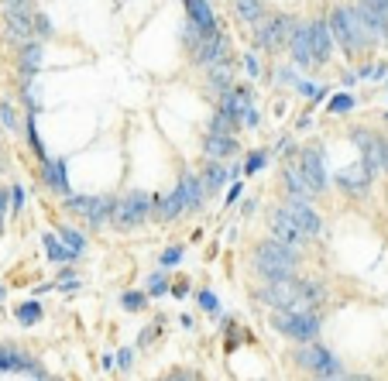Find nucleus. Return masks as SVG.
I'll list each match as a JSON object with an SVG mask.
<instances>
[{
  "label": "nucleus",
  "instance_id": "obj_1",
  "mask_svg": "<svg viewBox=\"0 0 388 381\" xmlns=\"http://www.w3.org/2000/svg\"><path fill=\"white\" fill-rule=\"evenodd\" d=\"M255 265H258V272L268 282H285L292 279V272L299 265V254L292 251L289 244H282V241H265L255 251Z\"/></svg>",
  "mask_w": 388,
  "mask_h": 381
},
{
  "label": "nucleus",
  "instance_id": "obj_2",
  "mask_svg": "<svg viewBox=\"0 0 388 381\" xmlns=\"http://www.w3.org/2000/svg\"><path fill=\"white\" fill-rule=\"evenodd\" d=\"M334 35L340 38V45L347 52H358V49H368L371 42H375V35H371V28L364 25V18L358 14V7H340L334 11Z\"/></svg>",
  "mask_w": 388,
  "mask_h": 381
},
{
  "label": "nucleus",
  "instance_id": "obj_3",
  "mask_svg": "<svg viewBox=\"0 0 388 381\" xmlns=\"http://www.w3.org/2000/svg\"><path fill=\"white\" fill-rule=\"evenodd\" d=\"M275 330H282L292 340H313L320 333V316L303 309H279L275 313Z\"/></svg>",
  "mask_w": 388,
  "mask_h": 381
},
{
  "label": "nucleus",
  "instance_id": "obj_4",
  "mask_svg": "<svg viewBox=\"0 0 388 381\" xmlns=\"http://www.w3.org/2000/svg\"><path fill=\"white\" fill-rule=\"evenodd\" d=\"M148 213H152V196L148 193H128L124 200H117V206H114V224L121 230H131L138 224H145Z\"/></svg>",
  "mask_w": 388,
  "mask_h": 381
},
{
  "label": "nucleus",
  "instance_id": "obj_5",
  "mask_svg": "<svg viewBox=\"0 0 388 381\" xmlns=\"http://www.w3.org/2000/svg\"><path fill=\"white\" fill-rule=\"evenodd\" d=\"M296 364L313 371V375H320V378H337V375H340V361H337L327 347H316V344L303 347V351L296 354Z\"/></svg>",
  "mask_w": 388,
  "mask_h": 381
},
{
  "label": "nucleus",
  "instance_id": "obj_6",
  "mask_svg": "<svg viewBox=\"0 0 388 381\" xmlns=\"http://www.w3.org/2000/svg\"><path fill=\"white\" fill-rule=\"evenodd\" d=\"M114 206H117V200H110V196H73L69 200V210L79 213L83 220L97 224V227L114 220Z\"/></svg>",
  "mask_w": 388,
  "mask_h": 381
},
{
  "label": "nucleus",
  "instance_id": "obj_7",
  "mask_svg": "<svg viewBox=\"0 0 388 381\" xmlns=\"http://www.w3.org/2000/svg\"><path fill=\"white\" fill-rule=\"evenodd\" d=\"M354 145L364 152V165H368L371 172L388 169V141H385V138L368 134V131H354Z\"/></svg>",
  "mask_w": 388,
  "mask_h": 381
},
{
  "label": "nucleus",
  "instance_id": "obj_8",
  "mask_svg": "<svg viewBox=\"0 0 388 381\" xmlns=\"http://www.w3.org/2000/svg\"><path fill=\"white\" fill-rule=\"evenodd\" d=\"M299 172H303V179H306V186L313 189V196L316 193H323V186H327V172H323V158H320V152L316 148H303V155H299Z\"/></svg>",
  "mask_w": 388,
  "mask_h": 381
},
{
  "label": "nucleus",
  "instance_id": "obj_9",
  "mask_svg": "<svg viewBox=\"0 0 388 381\" xmlns=\"http://www.w3.org/2000/svg\"><path fill=\"white\" fill-rule=\"evenodd\" d=\"M268 227H272V237H275V241H282V244H289V248H299V244L306 241L303 227L289 217V210H279V213L272 217V224H268Z\"/></svg>",
  "mask_w": 388,
  "mask_h": 381
},
{
  "label": "nucleus",
  "instance_id": "obj_10",
  "mask_svg": "<svg viewBox=\"0 0 388 381\" xmlns=\"http://www.w3.org/2000/svg\"><path fill=\"white\" fill-rule=\"evenodd\" d=\"M358 14L364 18V25L371 28V35H385L388 38V7L375 4V0H358Z\"/></svg>",
  "mask_w": 388,
  "mask_h": 381
},
{
  "label": "nucleus",
  "instance_id": "obj_11",
  "mask_svg": "<svg viewBox=\"0 0 388 381\" xmlns=\"http://www.w3.org/2000/svg\"><path fill=\"white\" fill-rule=\"evenodd\" d=\"M285 210H289V217H292V220L303 227V234H306V237L320 230V213H316L313 206H306V200H292Z\"/></svg>",
  "mask_w": 388,
  "mask_h": 381
},
{
  "label": "nucleus",
  "instance_id": "obj_12",
  "mask_svg": "<svg viewBox=\"0 0 388 381\" xmlns=\"http://www.w3.org/2000/svg\"><path fill=\"white\" fill-rule=\"evenodd\" d=\"M186 11H189V21L200 28L203 35H217V18H213L207 0H186Z\"/></svg>",
  "mask_w": 388,
  "mask_h": 381
},
{
  "label": "nucleus",
  "instance_id": "obj_13",
  "mask_svg": "<svg viewBox=\"0 0 388 381\" xmlns=\"http://www.w3.org/2000/svg\"><path fill=\"white\" fill-rule=\"evenodd\" d=\"M292 59H296V66H303V69L316 66V59H313L310 28H296V31H292Z\"/></svg>",
  "mask_w": 388,
  "mask_h": 381
},
{
  "label": "nucleus",
  "instance_id": "obj_14",
  "mask_svg": "<svg viewBox=\"0 0 388 381\" xmlns=\"http://www.w3.org/2000/svg\"><path fill=\"white\" fill-rule=\"evenodd\" d=\"M337 182L347 189V193H354V196H361L364 189H368V182H371V169L368 165H354V169H344L340 176H337Z\"/></svg>",
  "mask_w": 388,
  "mask_h": 381
},
{
  "label": "nucleus",
  "instance_id": "obj_15",
  "mask_svg": "<svg viewBox=\"0 0 388 381\" xmlns=\"http://www.w3.org/2000/svg\"><path fill=\"white\" fill-rule=\"evenodd\" d=\"M310 28V42H313V59H316V66L320 62H327L330 59V25H323V21H313Z\"/></svg>",
  "mask_w": 388,
  "mask_h": 381
},
{
  "label": "nucleus",
  "instance_id": "obj_16",
  "mask_svg": "<svg viewBox=\"0 0 388 381\" xmlns=\"http://www.w3.org/2000/svg\"><path fill=\"white\" fill-rule=\"evenodd\" d=\"M179 193H182V200H186V210H193V206L203 203V196H207V186H203V179L186 176V179L179 182Z\"/></svg>",
  "mask_w": 388,
  "mask_h": 381
},
{
  "label": "nucleus",
  "instance_id": "obj_17",
  "mask_svg": "<svg viewBox=\"0 0 388 381\" xmlns=\"http://www.w3.org/2000/svg\"><path fill=\"white\" fill-rule=\"evenodd\" d=\"M285 35H289V18H272L265 31H261V45H268V49H279L285 42Z\"/></svg>",
  "mask_w": 388,
  "mask_h": 381
},
{
  "label": "nucleus",
  "instance_id": "obj_18",
  "mask_svg": "<svg viewBox=\"0 0 388 381\" xmlns=\"http://www.w3.org/2000/svg\"><path fill=\"white\" fill-rule=\"evenodd\" d=\"M7 28H11V35H18V38H31V14H28V7H11L7 11Z\"/></svg>",
  "mask_w": 388,
  "mask_h": 381
},
{
  "label": "nucleus",
  "instance_id": "obj_19",
  "mask_svg": "<svg viewBox=\"0 0 388 381\" xmlns=\"http://www.w3.org/2000/svg\"><path fill=\"white\" fill-rule=\"evenodd\" d=\"M285 186H289V193L296 196V200H310L313 189L306 186V179L299 172V165H285Z\"/></svg>",
  "mask_w": 388,
  "mask_h": 381
},
{
  "label": "nucleus",
  "instance_id": "obj_20",
  "mask_svg": "<svg viewBox=\"0 0 388 381\" xmlns=\"http://www.w3.org/2000/svg\"><path fill=\"white\" fill-rule=\"evenodd\" d=\"M237 152V141H234L231 134H220V131H213L207 138V155H213V158H227V155Z\"/></svg>",
  "mask_w": 388,
  "mask_h": 381
},
{
  "label": "nucleus",
  "instance_id": "obj_21",
  "mask_svg": "<svg viewBox=\"0 0 388 381\" xmlns=\"http://www.w3.org/2000/svg\"><path fill=\"white\" fill-rule=\"evenodd\" d=\"M182 210H186V200H182V193L176 189V193H169V196L158 203V220H162V224H165V220H176Z\"/></svg>",
  "mask_w": 388,
  "mask_h": 381
},
{
  "label": "nucleus",
  "instance_id": "obj_22",
  "mask_svg": "<svg viewBox=\"0 0 388 381\" xmlns=\"http://www.w3.org/2000/svg\"><path fill=\"white\" fill-rule=\"evenodd\" d=\"M45 182L59 189V193H69V179H66V162H45Z\"/></svg>",
  "mask_w": 388,
  "mask_h": 381
},
{
  "label": "nucleus",
  "instance_id": "obj_23",
  "mask_svg": "<svg viewBox=\"0 0 388 381\" xmlns=\"http://www.w3.org/2000/svg\"><path fill=\"white\" fill-rule=\"evenodd\" d=\"M234 7H237V14L244 21H261V14H265L261 0H234Z\"/></svg>",
  "mask_w": 388,
  "mask_h": 381
},
{
  "label": "nucleus",
  "instance_id": "obj_24",
  "mask_svg": "<svg viewBox=\"0 0 388 381\" xmlns=\"http://www.w3.org/2000/svg\"><path fill=\"white\" fill-rule=\"evenodd\" d=\"M18 320H21L25 327L38 323V320H42V306H38V303H25L21 309H18Z\"/></svg>",
  "mask_w": 388,
  "mask_h": 381
},
{
  "label": "nucleus",
  "instance_id": "obj_25",
  "mask_svg": "<svg viewBox=\"0 0 388 381\" xmlns=\"http://www.w3.org/2000/svg\"><path fill=\"white\" fill-rule=\"evenodd\" d=\"M224 179H227V169H220V165H210V172H207V193H217L220 186H224Z\"/></svg>",
  "mask_w": 388,
  "mask_h": 381
},
{
  "label": "nucleus",
  "instance_id": "obj_26",
  "mask_svg": "<svg viewBox=\"0 0 388 381\" xmlns=\"http://www.w3.org/2000/svg\"><path fill=\"white\" fill-rule=\"evenodd\" d=\"M45 248H49V258H52V261H66V258H73V251H69V248H62L52 234L45 237Z\"/></svg>",
  "mask_w": 388,
  "mask_h": 381
},
{
  "label": "nucleus",
  "instance_id": "obj_27",
  "mask_svg": "<svg viewBox=\"0 0 388 381\" xmlns=\"http://www.w3.org/2000/svg\"><path fill=\"white\" fill-rule=\"evenodd\" d=\"M121 306H124L128 313H138V309H145V292H124Z\"/></svg>",
  "mask_w": 388,
  "mask_h": 381
},
{
  "label": "nucleus",
  "instance_id": "obj_28",
  "mask_svg": "<svg viewBox=\"0 0 388 381\" xmlns=\"http://www.w3.org/2000/svg\"><path fill=\"white\" fill-rule=\"evenodd\" d=\"M62 241L69 244V251L79 254L83 248H86V241H83V234H76V230H62Z\"/></svg>",
  "mask_w": 388,
  "mask_h": 381
},
{
  "label": "nucleus",
  "instance_id": "obj_29",
  "mask_svg": "<svg viewBox=\"0 0 388 381\" xmlns=\"http://www.w3.org/2000/svg\"><path fill=\"white\" fill-rule=\"evenodd\" d=\"M351 107H354V97H334V100H330V110H334V114H347Z\"/></svg>",
  "mask_w": 388,
  "mask_h": 381
},
{
  "label": "nucleus",
  "instance_id": "obj_30",
  "mask_svg": "<svg viewBox=\"0 0 388 381\" xmlns=\"http://www.w3.org/2000/svg\"><path fill=\"white\" fill-rule=\"evenodd\" d=\"M38 55H42V52H38V45H28V49H25V69H35V66L42 62Z\"/></svg>",
  "mask_w": 388,
  "mask_h": 381
},
{
  "label": "nucleus",
  "instance_id": "obj_31",
  "mask_svg": "<svg viewBox=\"0 0 388 381\" xmlns=\"http://www.w3.org/2000/svg\"><path fill=\"white\" fill-rule=\"evenodd\" d=\"M0 117H4V124H7V127H14V124H18V117H14V110H11L7 103L0 107Z\"/></svg>",
  "mask_w": 388,
  "mask_h": 381
},
{
  "label": "nucleus",
  "instance_id": "obj_32",
  "mask_svg": "<svg viewBox=\"0 0 388 381\" xmlns=\"http://www.w3.org/2000/svg\"><path fill=\"white\" fill-rule=\"evenodd\" d=\"M21 203H25V189H11V206H14V213L21 210Z\"/></svg>",
  "mask_w": 388,
  "mask_h": 381
},
{
  "label": "nucleus",
  "instance_id": "obj_33",
  "mask_svg": "<svg viewBox=\"0 0 388 381\" xmlns=\"http://www.w3.org/2000/svg\"><path fill=\"white\" fill-rule=\"evenodd\" d=\"M261 162H265V155H251V158H248V165H244V169H248V172H258L261 169Z\"/></svg>",
  "mask_w": 388,
  "mask_h": 381
},
{
  "label": "nucleus",
  "instance_id": "obj_34",
  "mask_svg": "<svg viewBox=\"0 0 388 381\" xmlns=\"http://www.w3.org/2000/svg\"><path fill=\"white\" fill-rule=\"evenodd\" d=\"M179 258H182V248H172L169 254H162V265H176Z\"/></svg>",
  "mask_w": 388,
  "mask_h": 381
},
{
  "label": "nucleus",
  "instance_id": "obj_35",
  "mask_svg": "<svg viewBox=\"0 0 388 381\" xmlns=\"http://www.w3.org/2000/svg\"><path fill=\"white\" fill-rule=\"evenodd\" d=\"M162 381H196V375H189V371H172L169 378H162Z\"/></svg>",
  "mask_w": 388,
  "mask_h": 381
},
{
  "label": "nucleus",
  "instance_id": "obj_36",
  "mask_svg": "<svg viewBox=\"0 0 388 381\" xmlns=\"http://www.w3.org/2000/svg\"><path fill=\"white\" fill-rule=\"evenodd\" d=\"M200 303H203V309H210V313H217V299H213L210 292H203V296H200Z\"/></svg>",
  "mask_w": 388,
  "mask_h": 381
},
{
  "label": "nucleus",
  "instance_id": "obj_37",
  "mask_svg": "<svg viewBox=\"0 0 388 381\" xmlns=\"http://www.w3.org/2000/svg\"><path fill=\"white\" fill-rule=\"evenodd\" d=\"M35 25H38V35H52V28H49V21H45V18H42V14H38V18H35Z\"/></svg>",
  "mask_w": 388,
  "mask_h": 381
},
{
  "label": "nucleus",
  "instance_id": "obj_38",
  "mask_svg": "<svg viewBox=\"0 0 388 381\" xmlns=\"http://www.w3.org/2000/svg\"><path fill=\"white\" fill-rule=\"evenodd\" d=\"M152 292H165V279H158L155 275V279H152Z\"/></svg>",
  "mask_w": 388,
  "mask_h": 381
},
{
  "label": "nucleus",
  "instance_id": "obj_39",
  "mask_svg": "<svg viewBox=\"0 0 388 381\" xmlns=\"http://www.w3.org/2000/svg\"><path fill=\"white\" fill-rule=\"evenodd\" d=\"M320 381H371V378H340L337 375V378H320Z\"/></svg>",
  "mask_w": 388,
  "mask_h": 381
},
{
  "label": "nucleus",
  "instance_id": "obj_40",
  "mask_svg": "<svg viewBox=\"0 0 388 381\" xmlns=\"http://www.w3.org/2000/svg\"><path fill=\"white\" fill-rule=\"evenodd\" d=\"M4 206H7V193H0V224H4Z\"/></svg>",
  "mask_w": 388,
  "mask_h": 381
},
{
  "label": "nucleus",
  "instance_id": "obj_41",
  "mask_svg": "<svg viewBox=\"0 0 388 381\" xmlns=\"http://www.w3.org/2000/svg\"><path fill=\"white\" fill-rule=\"evenodd\" d=\"M38 381H52V378H38Z\"/></svg>",
  "mask_w": 388,
  "mask_h": 381
}]
</instances>
